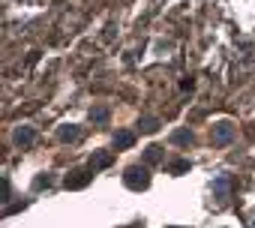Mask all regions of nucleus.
<instances>
[{
    "label": "nucleus",
    "mask_w": 255,
    "mask_h": 228,
    "mask_svg": "<svg viewBox=\"0 0 255 228\" xmlns=\"http://www.w3.org/2000/svg\"><path fill=\"white\" fill-rule=\"evenodd\" d=\"M156 129H159V123H156L153 117H144V120H141V132H156Z\"/></svg>",
    "instance_id": "obj_12"
},
{
    "label": "nucleus",
    "mask_w": 255,
    "mask_h": 228,
    "mask_svg": "<svg viewBox=\"0 0 255 228\" xmlns=\"http://www.w3.org/2000/svg\"><path fill=\"white\" fill-rule=\"evenodd\" d=\"M168 171H171V174H180V171H189V159H177V162H171V165H168Z\"/></svg>",
    "instance_id": "obj_11"
},
{
    "label": "nucleus",
    "mask_w": 255,
    "mask_h": 228,
    "mask_svg": "<svg viewBox=\"0 0 255 228\" xmlns=\"http://www.w3.org/2000/svg\"><path fill=\"white\" fill-rule=\"evenodd\" d=\"M78 135H81V129H78V126H63V129L57 132V138H60V141H78Z\"/></svg>",
    "instance_id": "obj_8"
},
{
    "label": "nucleus",
    "mask_w": 255,
    "mask_h": 228,
    "mask_svg": "<svg viewBox=\"0 0 255 228\" xmlns=\"http://www.w3.org/2000/svg\"><path fill=\"white\" fill-rule=\"evenodd\" d=\"M123 183L129 186V189H135V192H141V189L150 186V174H147L144 165H129V168H126V174H123Z\"/></svg>",
    "instance_id": "obj_1"
},
{
    "label": "nucleus",
    "mask_w": 255,
    "mask_h": 228,
    "mask_svg": "<svg viewBox=\"0 0 255 228\" xmlns=\"http://www.w3.org/2000/svg\"><path fill=\"white\" fill-rule=\"evenodd\" d=\"M210 138H213V144H219V147H222V144H228V141L234 138V126H231L228 120H222V123H216V126H213V135H210Z\"/></svg>",
    "instance_id": "obj_3"
},
{
    "label": "nucleus",
    "mask_w": 255,
    "mask_h": 228,
    "mask_svg": "<svg viewBox=\"0 0 255 228\" xmlns=\"http://www.w3.org/2000/svg\"><path fill=\"white\" fill-rule=\"evenodd\" d=\"M213 195H216V201L228 198V177H216L213 180Z\"/></svg>",
    "instance_id": "obj_6"
},
{
    "label": "nucleus",
    "mask_w": 255,
    "mask_h": 228,
    "mask_svg": "<svg viewBox=\"0 0 255 228\" xmlns=\"http://www.w3.org/2000/svg\"><path fill=\"white\" fill-rule=\"evenodd\" d=\"M162 156V147H147V162H159Z\"/></svg>",
    "instance_id": "obj_13"
},
{
    "label": "nucleus",
    "mask_w": 255,
    "mask_h": 228,
    "mask_svg": "<svg viewBox=\"0 0 255 228\" xmlns=\"http://www.w3.org/2000/svg\"><path fill=\"white\" fill-rule=\"evenodd\" d=\"M33 141H36V129H33V126H18V129H15V144L30 147Z\"/></svg>",
    "instance_id": "obj_4"
},
{
    "label": "nucleus",
    "mask_w": 255,
    "mask_h": 228,
    "mask_svg": "<svg viewBox=\"0 0 255 228\" xmlns=\"http://www.w3.org/2000/svg\"><path fill=\"white\" fill-rule=\"evenodd\" d=\"M90 120H93V123H105V120H108V108H105V105L90 108Z\"/></svg>",
    "instance_id": "obj_10"
},
{
    "label": "nucleus",
    "mask_w": 255,
    "mask_h": 228,
    "mask_svg": "<svg viewBox=\"0 0 255 228\" xmlns=\"http://www.w3.org/2000/svg\"><path fill=\"white\" fill-rule=\"evenodd\" d=\"M252 228H255V222H252Z\"/></svg>",
    "instance_id": "obj_15"
},
{
    "label": "nucleus",
    "mask_w": 255,
    "mask_h": 228,
    "mask_svg": "<svg viewBox=\"0 0 255 228\" xmlns=\"http://www.w3.org/2000/svg\"><path fill=\"white\" fill-rule=\"evenodd\" d=\"M132 144H135V135L132 132H117L114 135V147L117 150H126V147H132Z\"/></svg>",
    "instance_id": "obj_7"
},
{
    "label": "nucleus",
    "mask_w": 255,
    "mask_h": 228,
    "mask_svg": "<svg viewBox=\"0 0 255 228\" xmlns=\"http://www.w3.org/2000/svg\"><path fill=\"white\" fill-rule=\"evenodd\" d=\"M111 165V153H93L90 156V171H99V168H108Z\"/></svg>",
    "instance_id": "obj_5"
},
{
    "label": "nucleus",
    "mask_w": 255,
    "mask_h": 228,
    "mask_svg": "<svg viewBox=\"0 0 255 228\" xmlns=\"http://www.w3.org/2000/svg\"><path fill=\"white\" fill-rule=\"evenodd\" d=\"M171 144H180V147L192 144V132H189V129H177V132L171 135Z\"/></svg>",
    "instance_id": "obj_9"
},
{
    "label": "nucleus",
    "mask_w": 255,
    "mask_h": 228,
    "mask_svg": "<svg viewBox=\"0 0 255 228\" xmlns=\"http://www.w3.org/2000/svg\"><path fill=\"white\" fill-rule=\"evenodd\" d=\"M168 228H180V225H168Z\"/></svg>",
    "instance_id": "obj_14"
},
{
    "label": "nucleus",
    "mask_w": 255,
    "mask_h": 228,
    "mask_svg": "<svg viewBox=\"0 0 255 228\" xmlns=\"http://www.w3.org/2000/svg\"><path fill=\"white\" fill-rule=\"evenodd\" d=\"M90 177H93L90 171H84V168H75V171H69V174H66L63 186H66V189H84V186L90 183Z\"/></svg>",
    "instance_id": "obj_2"
}]
</instances>
